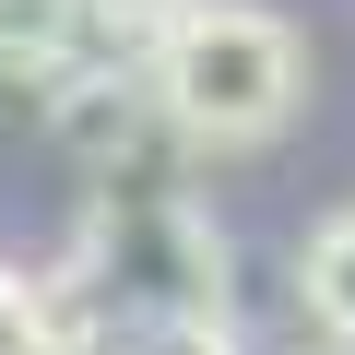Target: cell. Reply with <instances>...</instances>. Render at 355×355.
<instances>
[{
  "mask_svg": "<svg viewBox=\"0 0 355 355\" xmlns=\"http://www.w3.org/2000/svg\"><path fill=\"white\" fill-rule=\"evenodd\" d=\"M142 83H154V119L178 142L237 154V142H272L308 107V36L284 12H261V0H202L142 48Z\"/></svg>",
  "mask_w": 355,
  "mask_h": 355,
  "instance_id": "6da1fadb",
  "label": "cell"
},
{
  "mask_svg": "<svg viewBox=\"0 0 355 355\" xmlns=\"http://www.w3.org/2000/svg\"><path fill=\"white\" fill-rule=\"evenodd\" d=\"M71 272L107 284V308H130V320H225V237L178 190H119Z\"/></svg>",
  "mask_w": 355,
  "mask_h": 355,
  "instance_id": "7a4b0ae2",
  "label": "cell"
},
{
  "mask_svg": "<svg viewBox=\"0 0 355 355\" xmlns=\"http://www.w3.org/2000/svg\"><path fill=\"white\" fill-rule=\"evenodd\" d=\"M142 119H154V83L119 71V60H83V71L48 83V130H60V154H83V166H119V154L142 142Z\"/></svg>",
  "mask_w": 355,
  "mask_h": 355,
  "instance_id": "3957f363",
  "label": "cell"
},
{
  "mask_svg": "<svg viewBox=\"0 0 355 355\" xmlns=\"http://www.w3.org/2000/svg\"><path fill=\"white\" fill-rule=\"evenodd\" d=\"M83 36H95V12L83 0H0V83H60V71H83Z\"/></svg>",
  "mask_w": 355,
  "mask_h": 355,
  "instance_id": "277c9868",
  "label": "cell"
},
{
  "mask_svg": "<svg viewBox=\"0 0 355 355\" xmlns=\"http://www.w3.org/2000/svg\"><path fill=\"white\" fill-rule=\"evenodd\" d=\"M296 308H308L331 343H355V202L308 225V249H296Z\"/></svg>",
  "mask_w": 355,
  "mask_h": 355,
  "instance_id": "5b68a950",
  "label": "cell"
},
{
  "mask_svg": "<svg viewBox=\"0 0 355 355\" xmlns=\"http://www.w3.org/2000/svg\"><path fill=\"white\" fill-rule=\"evenodd\" d=\"M60 320H71V308H60L48 284L0 272V355H48V343H60Z\"/></svg>",
  "mask_w": 355,
  "mask_h": 355,
  "instance_id": "8992f818",
  "label": "cell"
},
{
  "mask_svg": "<svg viewBox=\"0 0 355 355\" xmlns=\"http://www.w3.org/2000/svg\"><path fill=\"white\" fill-rule=\"evenodd\" d=\"M83 12H95V36H119V48H154L178 12H202V0H83Z\"/></svg>",
  "mask_w": 355,
  "mask_h": 355,
  "instance_id": "52a82bcc",
  "label": "cell"
},
{
  "mask_svg": "<svg viewBox=\"0 0 355 355\" xmlns=\"http://www.w3.org/2000/svg\"><path fill=\"white\" fill-rule=\"evenodd\" d=\"M130 355H237L225 320H130Z\"/></svg>",
  "mask_w": 355,
  "mask_h": 355,
  "instance_id": "ba28073f",
  "label": "cell"
},
{
  "mask_svg": "<svg viewBox=\"0 0 355 355\" xmlns=\"http://www.w3.org/2000/svg\"><path fill=\"white\" fill-rule=\"evenodd\" d=\"M48 355H130V331H119V308H107V320H60Z\"/></svg>",
  "mask_w": 355,
  "mask_h": 355,
  "instance_id": "9c48e42d",
  "label": "cell"
}]
</instances>
